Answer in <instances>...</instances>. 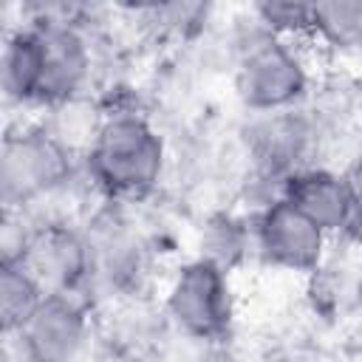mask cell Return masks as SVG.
Listing matches in <instances>:
<instances>
[{
    "mask_svg": "<svg viewBox=\"0 0 362 362\" xmlns=\"http://www.w3.org/2000/svg\"><path fill=\"white\" fill-rule=\"evenodd\" d=\"M90 181L110 198H139L164 170V141L139 113H110L85 156Z\"/></svg>",
    "mask_w": 362,
    "mask_h": 362,
    "instance_id": "obj_1",
    "label": "cell"
},
{
    "mask_svg": "<svg viewBox=\"0 0 362 362\" xmlns=\"http://www.w3.org/2000/svg\"><path fill=\"white\" fill-rule=\"evenodd\" d=\"M74 161L42 124L8 130L0 150V198L6 209H23L59 189Z\"/></svg>",
    "mask_w": 362,
    "mask_h": 362,
    "instance_id": "obj_2",
    "label": "cell"
},
{
    "mask_svg": "<svg viewBox=\"0 0 362 362\" xmlns=\"http://www.w3.org/2000/svg\"><path fill=\"white\" fill-rule=\"evenodd\" d=\"M167 317L181 337L209 345L226 339L235 317L226 269L209 257L184 263L167 291Z\"/></svg>",
    "mask_w": 362,
    "mask_h": 362,
    "instance_id": "obj_3",
    "label": "cell"
},
{
    "mask_svg": "<svg viewBox=\"0 0 362 362\" xmlns=\"http://www.w3.org/2000/svg\"><path fill=\"white\" fill-rule=\"evenodd\" d=\"M235 88L246 107L257 113H286L305 96L308 74L286 40L263 34L243 51Z\"/></svg>",
    "mask_w": 362,
    "mask_h": 362,
    "instance_id": "obj_4",
    "label": "cell"
},
{
    "mask_svg": "<svg viewBox=\"0 0 362 362\" xmlns=\"http://www.w3.org/2000/svg\"><path fill=\"white\" fill-rule=\"evenodd\" d=\"M17 260L40 283L42 294L79 297V288L96 272L93 243L68 223H45L34 229Z\"/></svg>",
    "mask_w": 362,
    "mask_h": 362,
    "instance_id": "obj_5",
    "label": "cell"
},
{
    "mask_svg": "<svg viewBox=\"0 0 362 362\" xmlns=\"http://www.w3.org/2000/svg\"><path fill=\"white\" fill-rule=\"evenodd\" d=\"M88 331L90 320L79 297L45 294L14 337L23 362H76L88 345Z\"/></svg>",
    "mask_w": 362,
    "mask_h": 362,
    "instance_id": "obj_6",
    "label": "cell"
},
{
    "mask_svg": "<svg viewBox=\"0 0 362 362\" xmlns=\"http://www.w3.org/2000/svg\"><path fill=\"white\" fill-rule=\"evenodd\" d=\"M252 235L266 263L303 274L320 269L328 240V235L317 223H311L300 209H294L280 195L260 209Z\"/></svg>",
    "mask_w": 362,
    "mask_h": 362,
    "instance_id": "obj_7",
    "label": "cell"
},
{
    "mask_svg": "<svg viewBox=\"0 0 362 362\" xmlns=\"http://www.w3.org/2000/svg\"><path fill=\"white\" fill-rule=\"evenodd\" d=\"M280 198L300 209L325 235L356 229V206L342 173L325 167H300L283 178Z\"/></svg>",
    "mask_w": 362,
    "mask_h": 362,
    "instance_id": "obj_8",
    "label": "cell"
},
{
    "mask_svg": "<svg viewBox=\"0 0 362 362\" xmlns=\"http://www.w3.org/2000/svg\"><path fill=\"white\" fill-rule=\"evenodd\" d=\"M45 42V65L37 105L54 107L74 96H82V88L90 76V48L82 31L65 20H40L37 23Z\"/></svg>",
    "mask_w": 362,
    "mask_h": 362,
    "instance_id": "obj_9",
    "label": "cell"
},
{
    "mask_svg": "<svg viewBox=\"0 0 362 362\" xmlns=\"http://www.w3.org/2000/svg\"><path fill=\"white\" fill-rule=\"evenodd\" d=\"M42 65H45V42L40 25H25L8 34L3 45V90L11 102H37L42 85Z\"/></svg>",
    "mask_w": 362,
    "mask_h": 362,
    "instance_id": "obj_10",
    "label": "cell"
},
{
    "mask_svg": "<svg viewBox=\"0 0 362 362\" xmlns=\"http://www.w3.org/2000/svg\"><path fill=\"white\" fill-rule=\"evenodd\" d=\"M105 119L107 116L102 113V107L82 93V96H74L68 102L48 107V119L42 122V127L71 158L85 161V156L90 153V147L96 144L105 127Z\"/></svg>",
    "mask_w": 362,
    "mask_h": 362,
    "instance_id": "obj_11",
    "label": "cell"
},
{
    "mask_svg": "<svg viewBox=\"0 0 362 362\" xmlns=\"http://www.w3.org/2000/svg\"><path fill=\"white\" fill-rule=\"evenodd\" d=\"M42 297L45 294L40 283L20 260H0V320L8 337L20 331V325L34 314Z\"/></svg>",
    "mask_w": 362,
    "mask_h": 362,
    "instance_id": "obj_12",
    "label": "cell"
},
{
    "mask_svg": "<svg viewBox=\"0 0 362 362\" xmlns=\"http://www.w3.org/2000/svg\"><path fill=\"white\" fill-rule=\"evenodd\" d=\"M311 34L334 48H354L362 42V0L311 3Z\"/></svg>",
    "mask_w": 362,
    "mask_h": 362,
    "instance_id": "obj_13",
    "label": "cell"
},
{
    "mask_svg": "<svg viewBox=\"0 0 362 362\" xmlns=\"http://www.w3.org/2000/svg\"><path fill=\"white\" fill-rule=\"evenodd\" d=\"M257 23L266 28V34L274 37H286V34H297V31H308L311 28V3H257L255 6Z\"/></svg>",
    "mask_w": 362,
    "mask_h": 362,
    "instance_id": "obj_14",
    "label": "cell"
},
{
    "mask_svg": "<svg viewBox=\"0 0 362 362\" xmlns=\"http://www.w3.org/2000/svg\"><path fill=\"white\" fill-rule=\"evenodd\" d=\"M204 249L206 252H201V257H209L221 269H229L232 260L243 252V229L235 221L223 218L221 223H212L209 226V232L204 238Z\"/></svg>",
    "mask_w": 362,
    "mask_h": 362,
    "instance_id": "obj_15",
    "label": "cell"
},
{
    "mask_svg": "<svg viewBox=\"0 0 362 362\" xmlns=\"http://www.w3.org/2000/svg\"><path fill=\"white\" fill-rule=\"evenodd\" d=\"M342 175H345V184H348L354 206H356V232H362V153L348 164V170Z\"/></svg>",
    "mask_w": 362,
    "mask_h": 362,
    "instance_id": "obj_16",
    "label": "cell"
},
{
    "mask_svg": "<svg viewBox=\"0 0 362 362\" xmlns=\"http://www.w3.org/2000/svg\"><path fill=\"white\" fill-rule=\"evenodd\" d=\"M277 362H308V359H297V356H288V359H277Z\"/></svg>",
    "mask_w": 362,
    "mask_h": 362,
    "instance_id": "obj_17",
    "label": "cell"
},
{
    "mask_svg": "<svg viewBox=\"0 0 362 362\" xmlns=\"http://www.w3.org/2000/svg\"><path fill=\"white\" fill-rule=\"evenodd\" d=\"M356 297H359V305H362V283H359V288H356Z\"/></svg>",
    "mask_w": 362,
    "mask_h": 362,
    "instance_id": "obj_18",
    "label": "cell"
}]
</instances>
